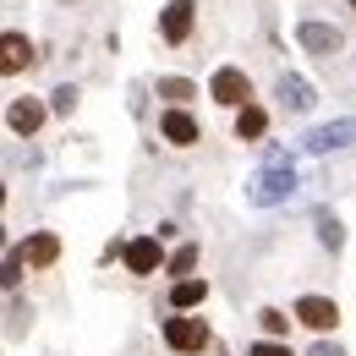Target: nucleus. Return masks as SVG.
Segmentation results:
<instances>
[{"mask_svg":"<svg viewBox=\"0 0 356 356\" xmlns=\"http://www.w3.org/2000/svg\"><path fill=\"white\" fill-rule=\"evenodd\" d=\"M291 192H296V165H264L247 181V203L252 209H280V203H291Z\"/></svg>","mask_w":356,"mask_h":356,"instance_id":"1","label":"nucleus"},{"mask_svg":"<svg viewBox=\"0 0 356 356\" xmlns=\"http://www.w3.org/2000/svg\"><path fill=\"white\" fill-rule=\"evenodd\" d=\"M165 346L181 356H197L209 346V323L203 318H165Z\"/></svg>","mask_w":356,"mask_h":356,"instance_id":"2","label":"nucleus"},{"mask_svg":"<svg viewBox=\"0 0 356 356\" xmlns=\"http://www.w3.org/2000/svg\"><path fill=\"white\" fill-rule=\"evenodd\" d=\"M209 93H214L220 104H230V110H247V99H252V83H247V72H236V66H220V72H214V83H209Z\"/></svg>","mask_w":356,"mask_h":356,"instance_id":"3","label":"nucleus"},{"mask_svg":"<svg viewBox=\"0 0 356 356\" xmlns=\"http://www.w3.org/2000/svg\"><path fill=\"white\" fill-rule=\"evenodd\" d=\"M356 137V121H329V127H312L307 137H302V148L307 154H329V148H346Z\"/></svg>","mask_w":356,"mask_h":356,"instance_id":"4","label":"nucleus"},{"mask_svg":"<svg viewBox=\"0 0 356 356\" xmlns=\"http://www.w3.org/2000/svg\"><path fill=\"white\" fill-rule=\"evenodd\" d=\"M274 99H280V104H285L291 115H302V110H312V104H318L312 83H307V77H291V72H285V77L274 83Z\"/></svg>","mask_w":356,"mask_h":356,"instance_id":"5","label":"nucleus"},{"mask_svg":"<svg viewBox=\"0 0 356 356\" xmlns=\"http://www.w3.org/2000/svg\"><path fill=\"white\" fill-rule=\"evenodd\" d=\"M296 318H302L307 329H318V334H329V329L340 323V307H334L329 296H302V302H296Z\"/></svg>","mask_w":356,"mask_h":356,"instance_id":"6","label":"nucleus"},{"mask_svg":"<svg viewBox=\"0 0 356 356\" xmlns=\"http://www.w3.org/2000/svg\"><path fill=\"white\" fill-rule=\"evenodd\" d=\"M192 11H197L192 0H170V6H165V17H159V33H165L170 44H181V39L192 33Z\"/></svg>","mask_w":356,"mask_h":356,"instance_id":"7","label":"nucleus"},{"mask_svg":"<svg viewBox=\"0 0 356 356\" xmlns=\"http://www.w3.org/2000/svg\"><path fill=\"white\" fill-rule=\"evenodd\" d=\"M6 121H11L17 137H33L39 127H44V104H39V99H17V104L6 110Z\"/></svg>","mask_w":356,"mask_h":356,"instance_id":"8","label":"nucleus"},{"mask_svg":"<svg viewBox=\"0 0 356 356\" xmlns=\"http://www.w3.org/2000/svg\"><path fill=\"white\" fill-rule=\"evenodd\" d=\"M296 39H302V49H312V55H334V49H340V28H329V22H302Z\"/></svg>","mask_w":356,"mask_h":356,"instance_id":"9","label":"nucleus"},{"mask_svg":"<svg viewBox=\"0 0 356 356\" xmlns=\"http://www.w3.org/2000/svg\"><path fill=\"white\" fill-rule=\"evenodd\" d=\"M121 258H127L132 274H154V268H159V236H137V241H127Z\"/></svg>","mask_w":356,"mask_h":356,"instance_id":"10","label":"nucleus"},{"mask_svg":"<svg viewBox=\"0 0 356 356\" xmlns=\"http://www.w3.org/2000/svg\"><path fill=\"white\" fill-rule=\"evenodd\" d=\"M159 132L170 137L176 148H192V143H197V121H192L186 110H165V115H159Z\"/></svg>","mask_w":356,"mask_h":356,"instance_id":"11","label":"nucleus"},{"mask_svg":"<svg viewBox=\"0 0 356 356\" xmlns=\"http://www.w3.org/2000/svg\"><path fill=\"white\" fill-rule=\"evenodd\" d=\"M22 258L33 268H49L55 258H60V236H49V230H39V236H28V247H22Z\"/></svg>","mask_w":356,"mask_h":356,"instance_id":"12","label":"nucleus"},{"mask_svg":"<svg viewBox=\"0 0 356 356\" xmlns=\"http://www.w3.org/2000/svg\"><path fill=\"white\" fill-rule=\"evenodd\" d=\"M203 296H209V285H203V280H176L170 307H176V312H192V307H203Z\"/></svg>","mask_w":356,"mask_h":356,"instance_id":"13","label":"nucleus"},{"mask_svg":"<svg viewBox=\"0 0 356 356\" xmlns=\"http://www.w3.org/2000/svg\"><path fill=\"white\" fill-rule=\"evenodd\" d=\"M264 132H268V115L258 110V104L236 110V137H241V143H252V137H264Z\"/></svg>","mask_w":356,"mask_h":356,"instance_id":"14","label":"nucleus"},{"mask_svg":"<svg viewBox=\"0 0 356 356\" xmlns=\"http://www.w3.org/2000/svg\"><path fill=\"white\" fill-rule=\"evenodd\" d=\"M28 60H33V44H28L22 33H6V60H0V66H6V72H22Z\"/></svg>","mask_w":356,"mask_h":356,"instance_id":"15","label":"nucleus"},{"mask_svg":"<svg viewBox=\"0 0 356 356\" xmlns=\"http://www.w3.org/2000/svg\"><path fill=\"white\" fill-rule=\"evenodd\" d=\"M318 241H323V247H329V252H340V241H346V230H340V220H334V214H329V209H323V214H318Z\"/></svg>","mask_w":356,"mask_h":356,"instance_id":"16","label":"nucleus"},{"mask_svg":"<svg viewBox=\"0 0 356 356\" xmlns=\"http://www.w3.org/2000/svg\"><path fill=\"white\" fill-rule=\"evenodd\" d=\"M192 83H186V77H159V99H170V104H186V99H192Z\"/></svg>","mask_w":356,"mask_h":356,"instance_id":"17","label":"nucleus"},{"mask_svg":"<svg viewBox=\"0 0 356 356\" xmlns=\"http://www.w3.org/2000/svg\"><path fill=\"white\" fill-rule=\"evenodd\" d=\"M258 323H264V334H268V340H280V334L291 329V318H285L280 307H264V312H258Z\"/></svg>","mask_w":356,"mask_h":356,"instance_id":"18","label":"nucleus"},{"mask_svg":"<svg viewBox=\"0 0 356 356\" xmlns=\"http://www.w3.org/2000/svg\"><path fill=\"white\" fill-rule=\"evenodd\" d=\"M49 110H55V115H72V110H77V88H72V83H60V88L49 93Z\"/></svg>","mask_w":356,"mask_h":356,"instance_id":"19","label":"nucleus"},{"mask_svg":"<svg viewBox=\"0 0 356 356\" xmlns=\"http://www.w3.org/2000/svg\"><path fill=\"white\" fill-rule=\"evenodd\" d=\"M192 264H197V247H176L170 252V274H181V280L192 274Z\"/></svg>","mask_w":356,"mask_h":356,"instance_id":"20","label":"nucleus"},{"mask_svg":"<svg viewBox=\"0 0 356 356\" xmlns=\"http://www.w3.org/2000/svg\"><path fill=\"white\" fill-rule=\"evenodd\" d=\"M247 356H291V346H280V340H258Z\"/></svg>","mask_w":356,"mask_h":356,"instance_id":"21","label":"nucleus"},{"mask_svg":"<svg viewBox=\"0 0 356 356\" xmlns=\"http://www.w3.org/2000/svg\"><path fill=\"white\" fill-rule=\"evenodd\" d=\"M22 264H28V258H22V252H11V258H6V274H0V280H6V291H11V285H17V274H22Z\"/></svg>","mask_w":356,"mask_h":356,"instance_id":"22","label":"nucleus"},{"mask_svg":"<svg viewBox=\"0 0 356 356\" xmlns=\"http://www.w3.org/2000/svg\"><path fill=\"white\" fill-rule=\"evenodd\" d=\"M312 356H346V351H340V346H329V340H318V346H312Z\"/></svg>","mask_w":356,"mask_h":356,"instance_id":"23","label":"nucleus"},{"mask_svg":"<svg viewBox=\"0 0 356 356\" xmlns=\"http://www.w3.org/2000/svg\"><path fill=\"white\" fill-rule=\"evenodd\" d=\"M351 6H356V0H351Z\"/></svg>","mask_w":356,"mask_h":356,"instance_id":"24","label":"nucleus"}]
</instances>
